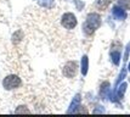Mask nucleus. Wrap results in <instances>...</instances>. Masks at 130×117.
<instances>
[{
	"mask_svg": "<svg viewBox=\"0 0 130 117\" xmlns=\"http://www.w3.org/2000/svg\"><path fill=\"white\" fill-rule=\"evenodd\" d=\"M21 78L15 76V74H10V76H7L6 78H4V81H3V85H4V88L6 90H13V89H17V88H20L21 87Z\"/></svg>",
	"mask_w": 130,
	"mask_h": 117,
	"instance_id": "obj_1",
	"label": "nucleus"
},
{
	"mask_svg": "<svg viewBox=\"0 0 130 117\" xmlns=\"http://www.w3.org/2000/svg\"><path fill=\"white\" fill-rule=\"evenodd\" d=\"M77 17L74 16L72 12H66L61 17V24L66 29H73L77 27Z\"/></svg>",
	"mask_w": 130,
	"mask_h": 117,
	"instance_id": "obj_2",
	"label": "nucleus"
},
{
	"mask_svg": "<svg viewBox=\"0 0 130 117\" xmlns=\"http://www.w3.org/2000/svg\"><path fill=\"white\" fill-rule=\"evenodd\" d=\"M78 73V63L75 61H68L63 67V74L67 78H74Z\"/></svg>",
	"mask_w": 130,
	"mask_h": 117,
	"instance_id": "obj_3",
	"label": "nucleus"
},
{
	"mask_svg": "<svg viewBox=\"0 0 130 117\" xmlns=\"http://www.w3.org/2000/svg\"><path fill=\"white\" fill-rule=\"evenodd\" d=\"M129 67H130V65H129Z\"/></svg>",
	"mask_w": 130,
	"mask_h": 117,
	"instance_id": "obj_5",
	"label": "nucleus"
},
{
	"mask_svg": "<svg viewBox=\"0 0 130 117\" xmlns=\"http://www.w3.org/2000/svg\"><path fill=\"white\" fill-rule=\"evenodd\" d=\"M114 15H116L117 17H119V18H123V17L125 16V14L123 12V10H120V9H117V7L114 9Z\"/></svg>",
	"mask_w": 130,
	"mask_h": 117,
	"instance_id": "obj_4",
	"label": "nucleus"
}]
</instances>
